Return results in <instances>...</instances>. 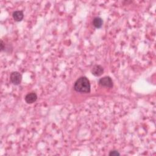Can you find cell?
Returning a JSON list of instances; mask_svg holds the SVG:
<instances>
[{
  "mask_svg": "<svg viewBox=\"0 0 156 156\" xmlns=\"http://www.w3.org/2000/svg\"><path fill=\"white\" fill-rule=\"evenodd\" d=\"M10 80L11 83L15 86L20 84L22 80V76L18 71H13L10 76Z\"/></svg>",
  "mask_w": 156,
  "mask_h": 156,
  "instance_id": "cell-3",
  "label": "cell"
},
{
  "mask_svg": "<svg viewBox=\"0 0 156 156\" xmlns=\"http://www.w3.org/2000/svg\"><path fill=\"white\" fill-rule=\"evenodd\" d=\"M5 49V43L2 40L1 41V51H3Z\"/></svg>",
  "mask_w": 156,
  "mask_h": 156,
  "instance_id": "cell-9",
  "label": "cell"
},
{
  "mask_svg": "<svg viewBox=\"0 0 156 156\" xmlns=\"http://www.w3.org/2000/svg\"><path fill=\"white\" fill-rule=\"evenodd\" d=\"M98 84L101 87H105L108 88H112L114 86L113 81L109 76L103 77L99 80Z\"/></svg>",
  "mask_w": 156,
  "mask_h": 156,
  "instance_id": "cell-2",
  "label": "cell"
},
{
  "mask_svg": "<svg viewBox=\"0 0 156 156\" xmlns=\"http://www.w3.org/2000/svg\"><path fill=\"white\" fill-rule=\"evenodd\" d=\"M109 155L112 156H117V155H120V154L118 152V151L116 150H112L109 152Z\"/></svg>",
  "mask_w": 156,
  "mask_h": 156,
  "instance_id": "cell-8",
  "label": "cell"
},
{
  "mask_svg": "<svg viewBox=\"0 0 156 156\" xmlns=\"http://www.w3.org/2000/svg\"><path fill=\"white\" fill-rule=\"evenodd\" d=\"M74 89L80 93H89L90 92V83L88 78L83 76L80 77L74 83Z\"/></svg>",
  "mask_w": 156,
  "mask_h": 156,
  "instance_id": "cell-1",
  "label": "cell"
},
{
  "mask_svg": "<svg viewBox=\"0 0 156 156\" xmlns=\"http://www.w3.org/2000/svg\"><path fill=\"white\" fill-rule=\"evenodd\" d=\"M102 24H103V20L101 17H96L94 18L93 20V24L96 28H98V29L101 28L102 27Z\"/></svg>",
  "mask_w": 156,
  "mask_h": 156,
  "instance_id": "cell-7",
  "label": "cell"
},
{
  "mask_svg": "<svg viewBox=\"0 0 156 156\" xmlns=\"http://www.w3.org/2000/svg\"><path fill=\"white\" fill-rule=\"evenodd\" d=\"M91 72L93 75L96 77H98L101 76L104 73V68L101 65H95L93 67Z\"/></svg>",
  "mask_w": 156,
  "mask_h": 156,
  "instance_id": "cell-4",
  "label": "cell"
},
{
  "mask_svg": "<svg viewBox=\"0 0 156 156\" xmlns=\"http://www.w3.org/2000/svg\"><path fill=\"white\" fill-rule=\"evenodd\" d=\"M25 101L28 104H33L35 102L37 99V95L36 93L32 92L26 95L24 98Z\"/></svg>",
  "mask_w": 156,
  "mask_h": 156,
  "instance_id": "cell-5",
  "label": "cell"
},
{
  "mask_svg": "<svg viewBox=\"0 0 156 156\" xmlns=\"http://www.w3.org/2000/svg\"><path fill=\"white\" fill-rule=\"evenodd\" d=\"M12 16H13V18H14V20L16 21H18V22L22 21V20L24 18L23 12L22 11H15L13 13Z\"/></svg>",
  "mask_w": 156,
  "mask_h": 156,
  "instance_id": "cell-6",
  "label": "cell"
}]
</instances>
